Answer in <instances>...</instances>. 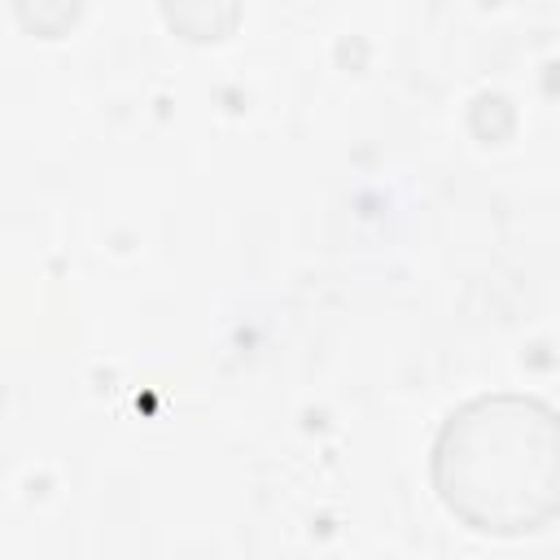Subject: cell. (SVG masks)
<instances>
[{
	"label": "cell",
	"mask_w": 560,
	"mask_h": 560,
	"mask_svg": "<svg viewBox=\"0 0 560 560\" xmlns=\"http://www.w3.org/2000/svg\"><path fill=\"white\" fill-rule=\"evenodd\" d=\"M442 508L486 538H525L560 512V420L534 394L459 402L429 455Z\"/></svg>",
	"instance_id": "6da1fadb"
},
{
	"label": "cell",
	"mask_w": 560,
	"mask_h": 560,
	"mask_svg": "<svg viewBox=\"0 0 560 560\" xmlns=\"http://www.w3.org/2000/svg\"><path fill=\"white\" fill-rule=\"evenodd\" d=\"M245 0H158V13L171 35L184 44H219L241 26Z\"/></svg>",
	"instance_id": "7a4b0ae2"
},
{
	"label": "cell",
	"mask_w": 560,
	"mask_h": 560,
	"mask_svg": "<svg viewBox=\"0 0 560 560\" xmlns=\"http://www.w3.org/2000/svg\"><path fill=\"white\" fill-rule=\"evenodd\" d=\"M13 9L22 31H31L35 39H61L83 18V0H13Z\"/></svg>",
	"instance_id": "3957f363"
}]
</instances>
